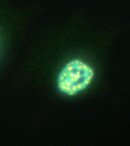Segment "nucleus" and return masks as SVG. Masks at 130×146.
I'll list each match as a JSON object with an SVG mask.
<instances>
[{
  "instance_id": "f257e3e1",
  "label": "nucleus",
  "mask_w": 130,
  "mask_h": 146,
  "mask_svg": "<svg viewBox=\"0 0 130 146\" xmlns=\"http://www.w3.org/2000/svg\"><path fill=\"white\" fill-rule=\"evenodd\" d=\"M94 76V70L89 64L79 58L69 61L57 78L59 91L68 96H74L86 89Z\"/></svg>"
}]
</instances>
